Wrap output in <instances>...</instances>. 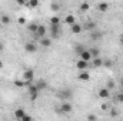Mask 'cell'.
<instances>
[{"instance_id":"obj_1","label":"cell","mask_w":123,"mask_h":121,"mask_svg":"<svg viewBox=\"0 0 123 121\" xmlns=\"http://www.w3.org/2000/svg\"><path fill=\"white\" fill-rule=\"evenodd\" d=\"M50 37L52 38H59L62 34V30H60V23L59 24H50Z\"/></svg>"},{"instance_id":"obj_2","label":"cell","mask_w":123,"mask_h":121,"mask_svg":"<svg viewBox=\"0 0 123 121\" xmlns=\"http://www.w3.org/2000/svg\"><path fill=\"white\" fill-rule=\"evenodd\" d=\"M27 90H29V94H30V100L31 101H36L37 97H39L40 90L36 87V84H29V86H27Z\"/></svg>"},{"instance_id":"obj_3","label":"cell","mask_w":123,"mask_h":121,"mask_svg":"<svg viewBox=\"0 0 123 121\" xmlns=\"http://www.w3.org/2000/svg\"><path fill=\"white\" fill-rule=\"evenodd\" d=\"M72 95H73V93L69 88H63V90H60L57 93V97L60 100H69V98H72Z\"/></svg>"},{"instance_id":"obj_4","label":"cell","mask_w":123,"mask_h":121,"mask_svg":"<svg viewBox=\"0 0 123 121\" xmlns=\"http://www.w3.org/2000/svg\"><path fill=\"white\" fill-rule=\"evenodd\" d=\"M102 38H103V31L97 30V29H94V30L90 31V40L92 41H99Z\"/></svg>"},{"instance_id":"obj_5","label":"cell","mask_w":123,"mask_h":121,"mask_svg":"<svg viewBox=\"0 0 123 121\" xmlns=\"http://www.w3.org/2000/svg\"><path fill=\"white\" fill-rule=\"evenodd\" d=\"M33 77H34V71L31 70V68H29V70H26L25 73H23V80L27 83V86L31 83V80H33Z\"/></svg>"},{"instance_id":"obj_6","label":"cell","mask_w":123,"mask_h":121,"mask_svg":"<svg viewBox=\"0 0 123 121\" xmlns=\"http://www.w3.org/2000/svg\"><path fill=\"white\" fill-rule=\"evenodd\" d=\"M46 27L43 26V24H39V27H37V30H36V33H33L34 34V37L36 38H42V37H44V34H46Z\"/></svg>"},{"instance_id":"obj_7","label":"cell","mask_w":123,"mask_h":121,"mask_svg":"<svg viewBox=\"0 0 123 121\" xmlns=\"http://www.w3.org/2000/svg\"><path fill=\"white\" fill-rule=\"evenodd\" d=\"M59 110H60L62 113H64V114H69V113L73 111V105H72L70 103H62V105H60Z\"/></svg>"},{"instance_id":"obj_8","label":"cell","mask_w":123,"mask_h":121,"mask_svg":"<svg viewBox=\"0 0 123 121\" xmlns=\"http://www.w3.org/2000/svg\"><path fill=\"white\" fill-rule=\"evenodd\" d=\"M25 50L27 51V53H36V50H37V46L34 44V43H31V41H27L26 44H25Z\"/></svg>"},{"instance_id":"obj_9","label":"cell","mask_w":123,"mask_h":121,"mask_svg":"<svg viewBox=\"0 0 123 121\" xmlns=\"http://www.w3.org/2000/svg\"><path fill=\"white\" fill-rule=\"evenodd\" d=\"M77 78H79L80 81H87V80L90 78V74H89L86 70H80V73L77 74Z\"/></svg>"},{"instance_id":"obj_10","label":"cell","mask_w":123,"mask_h":121,"mask_svg":"<svg viewBox=\"0 0 123 121\" xmlns=\"http://www.w3.org/2000/svg\"><path fill=\"white\" fill-rule=\"evenodd\" d=\"M82 27H83V30L92 31V30H94V29L97 27V24H96V22H86Z\"/></svg>"},{"instance_id":"obj_11","label":"cell","mask_w":123,"mask_h":121,"mask_svg":"<svg viewBox=\"0 0 123 121\" xmlns=\"http://www.w3.org/2000/svg\"><path fill=\"white\" fill-rule=\"evenodd\" d=\"M99 97H100V98H109V97H110V90H109L107 87L100 88V90H99Z\"/></svg>"},{"instance_id":"obj_12","label":"cell","mask_w":123,"mask_h":121,"mask_svg":"<svg viewBox=\"0 0 123 121\" xmlns=\"http://www.w3.org/2000/svg\"><path fill=\"white\" fill-rule=\"evenodd\" d=\"M70 30L73 34H79L80 31L83 30V27H82V24H79V23H73L72 26H70Z\"/></svg>"},{"instance_id":"obj_13","label":"cell","mask_w":123,"mask_h":121,"mask_svg":"<svg viewBox=\"0 0 123 121\" xmlns=\"http://www.w3.org/2000/svg\"><path fill=\"white\" fill-rule=\"evenodd\" d=\"M87 66H89V61L83 60V59H80V60L76 63V67H77L79 70H86V68H87Z\"/></svg>"},{"instance_id":"obj_14","label":"cell","mask_w":123,"mask_h":121,"mask_svg":"<svg viewBox=\"0 0 123 121\" xmlns=\"http://www.w3.org/2000/svg\"><path fill=\"white\" fill-rule=\"evenodd\" d=\"M97 10L102 11V13H106V11L109 10V3H106V1L99 3V4H97Z\"/></svg>"},{"instance_id":"obj_15","label":"cell","mask_w":123,"mask_h":121,"mask_svg":"<svg viewBox=\"0 0 123 121\" xmlns=\"http://www.w3.org/2000/svg\"><path fill=\"white\" fill-rule=\"evenodd\" d=\"M36 87L40 91L44 90V88H47V81H46V80H39V81L36 83Z\"/></svg>"},{"instance_id":"obj_16","label":"cell","mask_w":123,"mask_h":121,"mask_svg":"<svg viewBox=\"0 0 123 121\" xmlns=\"http://www.w3.org/2000/svg\"><path fill=\"white\" fill-rule=\"evenodd\" d=\"M40 44H42L43 47H50V46H52V40H50V38H46V37H42V38H40Z\"/></svg>"},{"instance_id":"obj_17","label":"cell","mask_w":123,"mask_h":121,"mask_svg":"<svg viewBox=\"0 0 123 121\" xmlns=\"http://www.w3.org/2000/svg\"><path fill=\"white\" fill-rule=\"evenodd\" d=\"M85 50H86V49H85V46H83V44H76V46H74V53H76L77 56H80Z\"/></svg>"},{"instance_id":"obj_18","label":"cell","mask_w":123,"mask_h":121,"mask_svg":"<svg viewBox=\"0 0 123 121\" xmlns=\"http://www.w3.org/2000/svg\"><path fill=\"white\" fill-rule=\"evenodd\" d=\"M80 59H83V60H86V61H90V59H92L90 51H89V50H85V51L80 54Z\"/></svg>"},{"instance_id":"obj_19","label":"cell","mask_w":123,"mask_h":121,"mask_svg":"<svg viewBox=\"0 0 123 121\" xmlns=\"http://www.w3.org/2000/svg\"><path fill=\"white\" fill-rule=\"evenodd\" d=\"M23 116H25V110H23V108H19V110H16V111H14V117H16V118L22 120V118H23Z\"/></svg>"},{"instance_id":"obj_20","label":"cell","mask_w":123,"mask_h":121,"mask_svg":"<svg viewBox=\"0 0 123 121\" xmlns=\"http://www.w3.org/2000/svg\"><path fill=\"white\" fill-rule=\"evenodd\" d=\"M64 22L67 23V24H73V23H76V19H74V16H72V14H69V16H66V19H64Z\"/></svg>"},{"instance_id":"obj_21","label":"cell","mask_w":123,"mask_h":121,"mask_svg":"<svg viewBox=\"0 0 123 121\" xmlns=\"http://www.w3.org/2000/svg\"><path fill=\"white\" fill-rule=\"evenodd\" d=\"M37 27H39V24H37V23H30V24L27 26V31H30V33H36Z\"/></svg>"},{"instance_id":"obj_22","label":"cell","mask_w":123,"mask_h":121,"mask_svg":"<svg viewBox=\"0 0 123 121\" xmlns=\"http://www.w3.org/2000/svg\"><path fill=\"white\" fill-rule=\"evenodd\" d=\"M26 4H27V7L34 9V7H37V6H39V0H29V1H26Z\"/></svg>"},{"instance_id":"obj_23","label":"cell","mask_w":123,"mask_h":121,"mask_svg":"<svg viewBox=\"0 0 123 121\" xmlns=\"http://www.w3.org/2000/svg\"><path fill=\"white\" fill-rule=\"evenodd\" d=\"M93 66H94V67H102V66H103V60L99 59V57H94V60H93Z\"/></svg>"},{"instance_id":"obj_24","label":"cell","mask_w":123,"mask_h":121,"mask_svg":"<svg viewBox=\"0 0 123 121\" xmlns=\"http://www.w3.org/2000/svg\"><path fill=\"white\" fill-rule=\"evenodd\" d=\"M0 22H1L3 24H9V23H10V17H9L7 14H3V16L0 17Z\"/></svg>"},{"instance_id":"obj_25","label":"cell","mask_w":123,"mask_h":121,"mask_svg":"<svg viewBox=\"0 0 123 121\" xmlns=\"http://www.w3.org/2000/svg\"><path fill=\"white\" fill-rule=\"evenodd\" d=\"M14 86L16 87H25V86H27V83L25 80H16L14 81Z\"/></svg>"},{"instance_id":"obj_26","label":"cell","mask_w":123,"mask_h":121,"mask_svg":"<svg viewBox=\"0 0 123 121\" xmlns=\"http://www.w3.org/2000/svg\"><path fill=\"white\" fill-rule=\"evenodd\" d=\"M59 23H60V17H57V16L50 17V24H59Z\"/></svg>"},{"instance_id":"obj_27","label":"cell","mask_w":123,"mask_h":121,"mask_svg":"<svg viewBox=\"0 0 123 121\" xmlns=\"http://www.w3.org/2000/svg\"><path fill=\"white\" fill-rule=\"evenodd\" d=\"M89 9H90L89 3H86V1H85V3H82V4H80V10H82V11H87Z\"/></svg>"},{"instance_id":"obj_28","label":"cell","mask_w":123,"mask_h":121,"mask_svg":"<svg viewBox=\"0 0 123 121\" xmlns=\"http://www.w3.org/2000/svg\"><path fill=\"white\" fill-rule=\"evenodd\" d=\"M89 51H90L92 57H99V53H100V50H99V49H90Z\"/></svg>"},{"instance_id":"obj_29","label":"cell","mask_w":123,"mask_h":121,"mask_svg":"<svg viewBox=\"0 0 123 121\" xmlns=\"http://www.w3.org/2000/svg\"><path fill=\"white\" fill-rule=\"evenodd\" d=\"M106 87H107L109 90H112V88H115V87H116V83H115L113 80H109V81H107V84H106Z\"/></svg>"},{"instance_id":"obj_30","label":"cell","mask_w":123,"mask_h":121,"mask_svg":"<svg viewBox=\"0 0 123 121\" xmlns=\"http://www.w3.org/2000/svg\"><path fill=\"white\" fill-rule=\"evenodd\" d=\"M50 9H52L53 11H57V10H59V4H57V3H52V4H50Z\"/></svg>"},{"instance_id":"obj_31","label":"cell","mask_w":123,"mask_h":121,"mask_svg":"<svg viewBox=\"0 0 123 121\" xmlns=\"http://www.w3.org/2000/svg\"><path fill=\"white\" fill-rule=\"evenodd\" d=\"M103 66H105V67H112V66H113V61H112V60L103 61Z\"/></svg>"},{"instance_id":"obj_32","label":"cell","mask_w":123,"mask_h":121,"mask_svg":"<svg viewBox=\"0 0 123 121\" xmlns=\"http://www.w3.org/2000/svg\"><path fill=\"white\" fill-rule=\"evenodd\" d=\"M116 100H117L119 103H123V93H117V95H116Z\"/></svg>"},{"instance_id":"obj_33","label":"cell","mask_w":123,"mask_h":121,"mask_svg":"<svg viewBox=\"0 0 123 121\" xmlns=\"http://www.w3.org/2000/svg\"><path fill=\"white\" fill-rule=\"evenodd\" d=\"M87 120L89 121H94V120H97V117H96L94 114H90V116H87Z\"/></svg>"},{"instance_id":"obj_34","label":"cell","mask_w":123,"mask_h":121,"mask_svg":"<svg viewBox=\"0 0 123 121\" xmlns=\"http://www.w3.org/2000/svg\"><path fill=\"white\" fill-rule=\"evenodd\" d=\"M17 22H19V24H26V19L25 17H19Z\"/></svg>"},{"instance_id":"obj_35","label":"cell","mask_w":123,"mask_h":121,"mask_svg":"<svg viewBox=\"0 0 123 121\" xmlns=\"http://www.w3.org/2000/svg\"><path fill=\"white\" fill-rule=\"evenodd\" d=\"M30 120H31V117L30 116H27V114H25L23 118H22V121H30Z\"/></svg>"},{"instance_id":"obj_36","label":"cell","mask_w":123,"mask_h":121,"mask_svg":"<svg viewBox=\"0 0 123 121\" xmlns=\"http://www.w3.org/2000/svg\"><path fill=\"white\" fill-rule=\"evenodd\" d=\"M110 114H112V117H116V116H117V111H115V110H112V113H110Z\"/></svg>"},{"instance_id":"obj_37","label":"cell","mask_w":123,"mask_h":121,"mask_svg":"<svg viewBox=\"0 0 123 121\" xmlns=\"http://www.w3.org/2000/svg\"><path fill=\"white\" fill-rule=\"evenodd\" d=\"M19 4H26V0H16Z\"/></svg>"},{"instance_id":"obj_38","label":"cell","mask_w":123,"mask_h":121,"mask_svg":"<svg viewBox=\"0 0 123 121\" xmlns=\"http://www.w3.org/2000/svg\"><path fill=\"white\" fill-rule=\"evenodd\" d=\"M3 49H4V46H3V44L0 43V51H3Z\"/></svg>"},{"instance_id":"obj_39","label":"cell","mask_w":123,"mask_h":121,"mask_svg":"<svg viewBox=\"0 0 123 121\" xmlns=\"http://www.w3.org/2000/svg\"><path fill=\"white\" fill-rule=\"evenodd\" d=\"M0 68H3V61L0 60Z\"/></svg>"},{"instance_id":"obj_40","label":"cell","mask_w":123,"mask_h":121,"mask_svg":"<svg viewBox=\"0 0 123 121\" xmlns=\"http://www.w3.org/2000/svg\"><path fill=\"white\" fill-rule=\"evenodd\" d=\"M120 87H122V88H123V78H122V80H120Z\"/></svg>"},{"instance_id":"obj_41","label":"cell","mask_w":123,"mask_h":121,"mask_svg":"<svg viewBox=\"0 0 123 121\" xmlns=\"http://www.w3.org/2000/svg\"><path fill=\"white\" fill-rule=\"evenodd\" d=\"M122 43H123V38H122Z\"/></svg>"}]
</instances>
